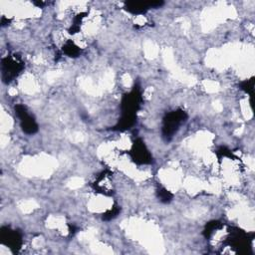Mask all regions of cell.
Here are the masks:
<instances>
[{"label":"cell","mask_w":255,"mask_h":255,"mask_svg":"<svg viewBox=\"0 0 255 255\" xmlns=\"http://www.w3.org/2000/svg\"><path fill=\"white\" fill-rule=\"evenodd\" d=\"M1 241L3 244L14 250H18L22 243L20 233H18L16 230H11L8 228H3L1 230Z\"/></svg>","instance_id":"277c9868"},{"label":"cell","mask_w":255,"mask_h":255,"mask_svg":"<svg viewBox=\"0 0 255 255\" xmlns=\"http://www.w3.org/2000/svg\"><path fill=\"white\" fill-rule=\"evenodd\" d=\"M15 113L19 118L23 132H25L28 135H32L38 131V126L35 120L30 116V114L27 112L26 108L23 105L15 106Z\"/></svg>","instance_id":"7a4b0ae2"},{"label":"cell","mask_w":255,"mask_h":255,"mask_svg":"<svg viewBox=\"0 0 255 255\" xmlns=\"http://www.w3.org/2000/svg\"><path fill=\"white\" fill-rule=\"evenodd\" d=\"M132 154H133V158L137 163L149 164L151 162L150 153H149L148 150L146 149L145 145L141 141L137 142V144L135 143L134 149L132 151Z\"/></svg>","instance_id":"5b68a950"},{"label":"cell","mask_w":255,"mask_h":255,"mask_svg":"<svg viewBox=\"0 0 255 255\" xmlns=\"http://www.w3.org/2000/svg\"><path fill=\"white\" fill-rule=\"evenodd\" d=\"M151 8L150 3H143V2H126L125 9L133 14H144Z\"/></svg>","instance_id":"8992f818"},{"label":"cell","mask_w":255,"mask_h":255,"mask_svg":"<svg viewBox=\"0 0 255 255\" xmlns=\"http://www.w3.org/2000/svg\"><path fill=\"white\" fill-rule=\"evenodd\" d=\"M23 69L22 63L12 57H6L2 60V78L3 81L9 83Z\"/></svg>","instance_id":"3957f363"},{"label":"cell","mask_w":255,"mask_h":255,"mask_svg":"<svg viewBox=\"0 0 255 255\" xmlns=\"http://www.w3.org/2000/svg\"><path fill=\"white\" fill-rule=\"evenodd\" d=\"M186 118V114L181 111H175L172 112L171 114H169L166 119H165V124H164V135L167 138L172 137L177 130L179 128V126L181 125V123L185 120Z\"/></svg>","instance_id":"6da1fadb"},{"label":"cell","mask_w":255,"mask_h":255,"mask_svg":"<svg viewBox=\"0 0 255 255\" xmlns=\"http://www.w3.org/2000/svg\"><path fill=\"white\" fill-rule=\"evenodd\" d=\"M64 51L67 55H69L70 57H76L77 55H79L80 53V49L78 46H76L73 42H68L64 46Z\"/></svg>","instance_id":"52a82bcc"},{"label":"cell","mask_w":255,"mask_h":255,"mask_svg":"<svg viewBox=\"0 0 255 255\" xmlns=\"http://www.w3.org/2000/svg\"><path fill=\"white\" fill-rule=\"evenodd\" d=\"M158 198L161 199V201L164 202V203H169V202L172 201L173 195L170 193L169 190L162 188L161 190H158Z\"/></svg>","instance_id":"ba28073f"},{"label":"cell","mask_w":255,"mask_h":255,"mask_svg":"<svg viewBox=\"0 0 255 255\" xmlns=\"http://www.w3.org/2000/svg\"><path fill=\"white\" fill-rule=\"evenodd\" d=\"M118 213H119V209H118V208H113L111 211L107 212V213L103 216V219H105V220H109V219L114 218L115 216H117Z\"/></svg>","instance_id":"9c48e42d"}]
</instances>
